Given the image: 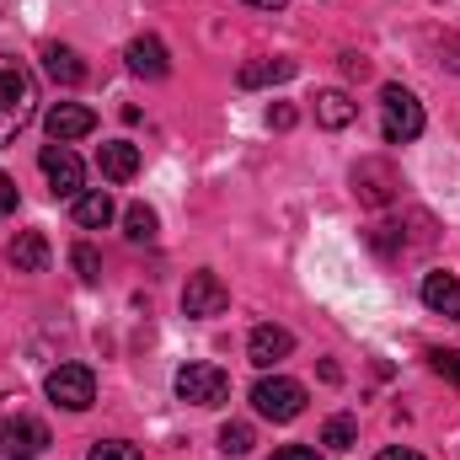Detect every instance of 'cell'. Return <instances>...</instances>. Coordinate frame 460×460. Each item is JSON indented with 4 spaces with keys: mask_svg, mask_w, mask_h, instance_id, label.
Here are the masks:
<instances>
[{
    "mask_svg": "<svg viewBox=\"0 0 460 460\" xmlns=\"http://www.w3.org/2000/svg\"><path fill=\"white\" fill-rule=\"evenodd\" d=\"M32 118H38V75L16 54H0V145H11Z\"/></svg>",
    "mask_w": 460,
    "mask_h": 460,
    "instance_id": "6da1fadb",
    "label": "cell"
},
{
    "mask_svg": "<svg viewBox=\"0 0 460 460\" xmlns=\"http://www.w3.org/2000/svg\"><path fill=\"white\" fill-rule=\"evenodd\" d=\"M423 102L407 92V86H385L380 92V134H385V145H412L418 134H423Z\"/></svg>",
    "mask_w": 460,
    "mask_h": 460,
    "instance_id": "7a4b0ae2",
    "label": "cell"
},
{
    "mask_svg": "<svg viewBox=\"0 0 460 460\" xmlns=\"http://www.w3.org/2000/svg\"><path fill=\"white\" fill-rule=\"evenodd\" d=\"M252 407H257L262 418H273V423H295V418L305 412V385L289 380V375H262V380L252 385Z\"/></svg>",
    "mask_w": 460,
    "mask_h": 460,
    "instance_id": "3957f363",
    "label": "cell"
},
{
    "mask_svg": "<svg viewBox=\"0 0 460 460\" xmlns=\"http://www.w3.org/2000/svg\"><path fill=\"white\" fill-rule=\"evenodd\" d=\"M43 391H49V402H54V407L86 412V407L97 402V375H92V364H59V369H49Z\"/></svg>",
    "mask_w": 460,
    "mask_h": 460,
    "instance_id": "277c9868",
    "label": "cell"
},
{
    "mask_svg": "<svg viewBox=\"0 0 460 460\" xmlns=\"http://www.w3.org/2000/svg\"><path fill=\"white\" fill-rule=\"evenodd\" d=\"M38 166H43L54 199H81L86 193V166H81V155L70 145H43L38 150Z\"/></svg>",
    "mask_w": 460,
    "mask_h": 460,
    "instance_id": "5b68a950",
    "label": "cell"
},
{
    "mask_svg": "<svg viewBox=\"0 0 460 460\" xmlns=\"http://www.w3.org/2000/svg\"><path fill=\"white\" fill-rule=\"evenodd\" d=\"M177 396L193 407H220L230 396V375L220 364H182L177 369Z\"/></svg>",
    "mask_w": 460,
    "mask_h": 460,
    "instance_id": "8992f818",
    "label": "cell"
},
{
    "mask_svg": "<svg viewBox=\"0 0 460 460\" xmlns=\"http://www.w3.org/2000/svg\"><path fill=\"white\" fill-rule=\"evenodd\" d=\"M353 193H358V204H369V209H385V204H396V193H402V177H396V166H391V161L369 155V161H358V166H353Z\"/></svg>",
    "mask_w": 460,
    "mask_h": 460,
    "instance_id": "52a82bcc",
    "label": "cell"
},
{
    "mask_svg": "<svg viewBox=\"0 0 460 460\" xmlns=\"http://www.w3.org/2000/svg\"><path fill=\"white\" fill-rule=\"evenodd\" d=\"M226 305H230V289L215 273H193V279H188V289H182V316L209 322V316H220Z\"/></svg>",
    "mask_w": 460,
    "mask_h": 460,
    "instance_id": "ba28073f",
    "label": "cell"
},
{
    "mask_svg": "<svg viewBox=\"0 0 460 460\" xmlns=\"http://www.w3.org/2000/svg\"><path fill=\"white\" fill-rule=\"evenodd\" d=\"M49 450V429L38 418H11L5 439H0V460H38Z\"/></svg>",
    "mask_w": 460,
    "mask_h": 460,
    "instance_id": "9c48e42d",
    "label": "cell"
},
{
    "mask_svg": "<svg viewBox=\"0 0 460 460\" xmlns=\"http://www.w3.org/2000/svg\"><path fill=\"white\" fill-rule=\"evenodd\" d=\"M43 128H49L54 145H70V139H86V134L97 128V113L81 108V102H54V108L43 113Z\"/></svg>",
    "mask_w": 460,
    "mask_h": 460,
    "instance_id": "30bf717a",
    "label": "cell"
},
{
    "mask_svg": "<svg viewBox=\"0 0 460 460\" xmlns=\"http://www.w3.org/2000/svg\"><path fill=\"white\" fill-rule=\"evenodd\" d=\"M289 353H295V332H289V327H273V322L252 327V338H246V358H252L257 369H273V364L289 358Z\"/></svg>",
    "mask_w": 460,
    "mask_h": 460,
    "instance_id": "8fae6325",
    "label": "cell"
},
{
    "mask_svg": "<svg viewBox=\"0 0 460 460\" xmlns=\"http://www.w3.org/2000/svg\"><path fill=\"white\" fill-rule=\"evenodd\" d=\"M128 70H134V75H145V81H161V75L172 70V59H166V43H161L155 32L134 38V43H128Z\"/></svg>",
    "mask_w": 460,
    "mask_h": 460,
    "instance_id": "7c38bea8",
    "label": "cell"
},
{
    "mask_svg": "<svg viewBox=\"0 0 460 460\" xmlns=\"http://www.w3.org/2000/svg\"><path fill=\"white\" fill-rule=\"evenodd\" d=\"M43 75H49L54 86H81V81H86V65H81V54H75V49L49 43V49H43Z\"/></svg>",
    "mask_w": 460,
    "mask_h": 460,
    "instance_id": "4fadbf2b",
    "label": "cell"
},
{
    "mask_svg": "<svg viewBox=\"0 0 460 460\" xmlns=\"http://www.w3.org/2000/svg\"><path fill=\"white\" fill-rule=\"evenodd\" d=\"M300 65L295 59H246L241 70H235V81H241V92H257V86H279V81H289Z\"/></svg>",
    "mask_w": 460,
    "mask_h": 460,
    "instance_id": "5bb4252c",
    "label": "cell"
},
{
    "mask_svg": "<svg viewBox=\"0 0 460 460\" xmlns=\"http://www.w3.org/2000/svg\"><path fill=\"white\" fill-rule=\"evenodd\" d=\"M423 305L439 311V316H450V322H460V279L456 273H429L423 279Z\"/></svg>",
    "mask_w": 460,
    "mask_h": 460,
    "instance_id": "9a60e30c",
    "label": "cell"
},
{
    "mask_svg": "<svg viewBox=\"0 0 460 460\" xmlns=\"http://www.w3.org/2000/svg\"><path fill=\"white\" fill-rule=\"evenodd\" d=\"M5 257H11L16 273H43V268H49V241H43L38 230H22V235L5 246Z\"/></svg>",
    "mask_w": 460,
    "mask_h": 460,
    "instance_id": "2e32d148",
    "label": "cell"
},
{
    "mask_svg": "<svg viewBox=\"0 0 460 460\" xmlns=\"http://www.w3.org/2000/svg\"><path fill=\"white\" fill-rule=\"evenodd\" d=\"M97 166H102V177H108V182H128V177L139 172V145H128V139L102 145V150H97Z\"/></svg>",
    "mask_w": 460,
    "mask_h": 460,
    "instance_id": "e0dca14e",
    "label": "cell"
},
{
    "mask_svg": "<svg viewBox=\"0 0 460 460\" xmlns=\"http://www.w3.org/2000/svg\"><path fill=\"white\" fill-rule=\"evenodd\" d=\"M353 118H358V102H353L348 92L332 86V92H322V97H316V123H322V128H348Z\"/></svg>",
    "mask_w": 460,
    "mask_h": 460,
    "instance_id": "ac0fdd59",
    "label": "cell"
},
{
    "mask_svg": "<svg viewBox=\"0 0 460 460\" xmlns=\"http://www.w3.org/2000/svg\"><path fill=\"white\" fill-rule=\"evenodd\" d=\"M108 220H113V193H108V188H92V193L75 199V226L102 230Z\"/></svg>",
    "mask_w": 460,
    "mask_h": 460,
    "instance_id": "d6986e66",
    "label": "cell"
},
{
    "mask_svg": "<svg viewBox=\"0 0 460 460\" xmlns=\"http://www.w3.org/2000/svg\"><path fill=\"white\" fill-rule=\"evenodd\" d=\"M123 230H128V241H155L161 220H155L150 204H128V209H123Z\"/></svg>",
    "mask_w": 460,
    "mask_h": 460,
    "instance_id": "ffe728a7",
    "label": "cell"
},
{
    "mask_svg": "<svg viewBox=\"0 0 460 460\" xmlns=\"http://www.w3.org/2000/svg\"><path fill=\"white\" fill-rule=\"evenodd\" d=\"M322 445H327V450H353V445H358V423H353L348 412L327 418V423H322Z\"/></svg>",
    "mask_w": 460,
    "mask_h": 460,
    "instance_id": "44dd1931",
    "label": "cell"
},
{
    "mask_svg": "<svg viewBox=\"0 0 460 460\" xmlns=\"http://www.w3.org/2000/svg\"><path fill=\"white\" fill-rule=\"evenodd\" d=\"M429 364H434V375H439V380H450V385L460 391V348H434V353H429Z\"/></svg>",
    "mask_w": 460,
    "mask_h": 460,
    "instance_id": "7402d4cb",
    "label": "cell"
},
{
    "mask_svg": "<svg viewBox=\"0 0 460 460\" xmlns=\"http://www.w3.org/2000/svg\"><path fill=\"white\" fill-rule=\"evenodd\" d=\"M70 262H75V273H81L86 284H97V279H102V257H97V246H86V241H81V246L70 252Z\"/></svg>",
    "mask_w": 460,
    "mask_h": 460,
    "instance_id": "603a6c76",
    "label": "cell"
},
{
    "mask_svg": "<svg viewBox=\"0 0 460 460\" xmlns=\"http://www.w3.org/2000/svg\"><path fill=\"white\" fill-rule=\"evenodd\" d=\"M220 450L226 456H246L252 450V423H226L220 429Z\"/></svg>",
    "mask_w": 460,
    "mask_h": 460,
    "instance_id": "cb8c5ba5",
    "label": "cell"
},
{
    "mask_svg": "<svg viewBox=\"0 0 460 460\" xmlns=\"http://www.w3.org/2000/svg\"><path fill=\"white\" fill-rule=\"evenodd\" d=\"M86 460H139V450H134V445H123V439H97Z\"/></svg>",
    "mask_w": 460,
    "mask_h": 460,
    "instance_id": "d4e9b609",
    "label": "cell"
},
{
    "mask_svg": "<svg viewBox=\"0 0 460 460\" xmlns=\"http://www.w3.org/2000/svg\"><path fill=\"white\" fill-rule=\"evenodd\" d=\"M11 209H16V182H11V177L0 172V220H5Z\"/></svg>",
    "mask_w": 460,
    "mask_h": 460,
    "instance_id": "484cf974",
    "label": "cell"
},
{
    "mask_svg": "<svg viewBox=\"0 0 460 460\" xmlns=\"http://www.w3.org/2000/svg\"><path fill=\"white\" fill-rule=\"evenodd\" d=\"M273 460H322V456H316L311 445H284V450H279Z\"/></svg>",
    "mask_w": 460,
    "mask_h": 460,
    "instance_id": "4316f807",
    "label": "cell"
},
{
    "mask_svg": "<svg viewBox=\"0 0 460 460\" xmlns=\"http://www.w3.org/2000/svg\"><path fill=\"white\" fill-rule=\"evenodd\" d=\"M268 123H273V128H295V108H289V102H279V108L268 113Z\"/></svg>",
    "mask_w": 460,
    "mask_h": 460,
    "instance_id": "83f0119b",
    "label": "cell"
},
{
    "mask_svg": "<svg viewBox=\"0 0 460 460\" xmlns=\"http://www.w3.org/2000/svg\"><path fill=\"white\" fill-rule=\"evenodd\" d=\"M343 70H348V75H358V81H364V75H369V59H364V54H343Z\"/></svg>",
    "mask_w": 460,
    "mask_h": 460,
    "instance_id": "f1b7e54d",
    "label": "cell"
},
{
    "mask_svg": "<svg viewBox=\"0 0 460 460\" xmlns=\"http://www.w3.org/2000/svg\"><path fill=\"white\" fill-rule=\"evenodd\" d=\"M439 54H445V65H450V70H460V38H445V43H439Z\"/></svg>",
    "mask_w": 460,
    "mask_h": 460,
    "instance_id": "f546056e",
    "label": "cell"
},
{
    "mask_svg": "<svg viewBox=\"0 0 460 460\" xmlns=\"http://www.w3.org/2000/svg\"><path fill=\"white\" fill-rule=\"evenodd\" d=\"M375 460H423V456H418V450H402V445H396V450H380Z\"/></svg>",
    "mask_w": 460,
    "mask_h": 460,
    "instance_id": "4dcf8cb0",
    "label": "cell"
},
{
    "mask_svg": "<svg viewBox=\"0 0 460 460\" xmlns=\"http://www.w3.org/2000/svg\"><path fill=\"white\" fill-rule=\"evenodd\" d=\"M246 5H257V11H284L289 0H246Z\"/></svg>",
    "mask_w": 460,
    "mask_h": 460,
    "instance_id": "1f68e13d",
    "label": "cell"
},
{
    "mask_svg": "<svg viewBox=\"0 0 460 460\" xmlns=\"http://www.w3.org/2000/svg\"><path fill=\"white\" fill-rule=\"evenodd\" d=\"M0 439H5V423H0Z\"/></svg>",
    "mask_w": 460,
    "mask_h": 460,
    "instance_id": "d6a6232c",
    "label": "cell"
}]
</instances>
